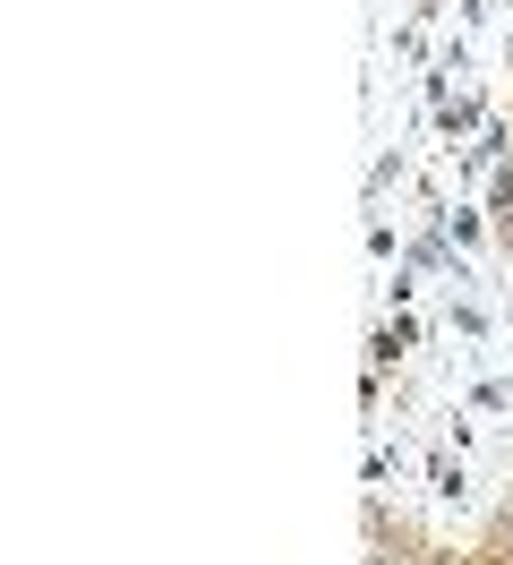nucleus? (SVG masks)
<instances>
[{
	"label": "nucleus",
	"mask_w": 513,
	"mask_h": 565,
	"mask_svg": "<svg viewBox=\"0 0 513 565\" xmlns=\"http://www.w3.org/2000/svg\"><path fill=\"white\" fill-rule=\"evenodd\" d=\"M505 241H513V189H505Z\"/></svg>",
	"instance_id": "nucleus-1"
}]
</instances>
